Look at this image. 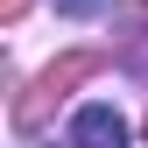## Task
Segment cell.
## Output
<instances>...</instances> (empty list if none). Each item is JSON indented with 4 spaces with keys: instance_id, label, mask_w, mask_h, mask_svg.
<instances>
[{
    "instance_id": "obj_1",
    "label": "cell",
    "mask_w": 148,
    "mask_h": 148,
    "mask_svg": "<svg viewBox=\"0 0 148 148\" xmlns=\"http://www.w3.org/2000/svg\"><path fill=\"white\" fill-rule=\"evenodd\" d=\"M71 148H127V120L106 99H92V106H78V120H71Z\"/></svg>"
},
{
    "instance_id": "obj_2",
    "label": "cell",
    "mask_w": 148,
    "mask_h": 148,
    "mask_svg": "<svg viewBox=\"0 0 148 148\" xmlns=\"http://www.w3.org/2000/svg\"><path fill=\"white\" fill-rule=\"evenodd\" d=\"M92 71V49H78V57H64L57 71H42V85H35V99H21V127H35V113H42L49 99H64V85H78Z\"/></svg>"
}]
</instances>
